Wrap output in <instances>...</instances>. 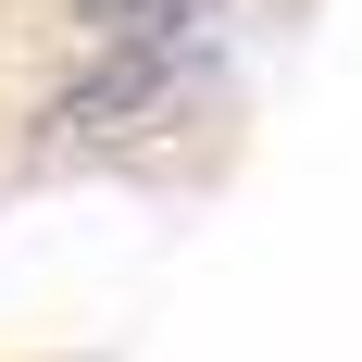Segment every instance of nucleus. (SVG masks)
<instances>
[{
    "mask_svg": "<svg viewBox=\"0 0 362 362\" xmlns=\"http://www.w3.org/2000/svg\"><path fill=\"white\" fill-rule=\"evenodd\" d=\"M88 13H112V0H88Z\"/></svg>",
    "mask_w": 362,
    "mask_h": 362,
    "instance_id": "2",
    "label": "nucleus"
},
{
    "mask_svg": "<svg viewBox=\"0 0 362 362\" xmlns=\"http://www.w3.org/2000/svg\"><path fill=\"white\" fill-rule=\"evenodd\" d=\"M163 88H175V50H138V37H112L88 75H63V88L37 100V138H112V125L163 112Z\"/></svg>",
    "mask_w": 362,
    "mask_h": 362,
    "instance_id": "1",
    "label": "nucleus"
}]
</instances>
